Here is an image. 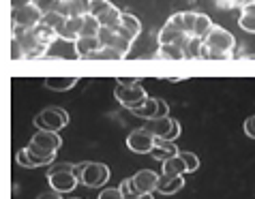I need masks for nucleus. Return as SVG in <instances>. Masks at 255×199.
I'll return each instance as SVG.
<instances>
[{"instance_id": "1", "label": "nucleus", "mask_w": 255, "mask_h": 199, "mask_svg": "<svg viewBox=\"0 0 255 199\" xmlns=\"http://www.w3.org/2000/svg\"><path fill=\"white\" fill-rule=\"evenodd\" d=\"M47 182L52 187V191L71 193L80 184V178L75 174V165H71V163H58V165H52L47 169Z\"/></svg>"}, {"instance_id": "2", "label": "nucleus", "mask_w": 255, "mask_h": 199, "mask_svg": "<svg viewBox=\"0 0 255 199\" xmlns=\"http://www.w3.org/2000/svg\"><path fill=\"white\" fill-rule=\"evenodd\" d=\"M75 174L80 182L88 189H101L103 184L110 182V167L105 163H80L75 165Z\"/></svg>"}, {"instance_id": "3", "label": "nucleus", "mask_w": 255, "mask_h": 199, "mask_svg": "<svg viewBox=\"0 0 255 199\" xmlns=\"http://www.w3.org/2000/svg\"><path fill=\"white\" fill-rule=\"evenodd\" d=\"M67 124H69V113L62 107H45L34 118V126H37L39 131L58 133L60 129H65Z\"/></svg>"}, {"instance_id": "4", "label": "nucleus", "mask_w": 255, "mask_h": 199, "mask_svg": "<svg viewBox=\"0 0 255 199\" xmlns=\"http://www.w3.org/2000/svg\"><path fill=\"white\" fill-rule=\"evenodd\" d=\"M144 129L150 131L157 139H163V141H174L176 137H180V122L174 118H154V120H146Z\"/></svg>"}, {"instance_id": "5", "label": "nucleus", "mask_w": 255, "mask_h": 199, "mask_svg": "<svg viewBox=\"0 0 255 199\" xmlns=\"http://www.w3.org/2000/svg\"><path fill=\"white\" fill-rule=\"evenodd\" d=\"M141 82V80H139ZM131 84V86H123V84H116V88H114V97L118 99V103L120 105H125L127 109H135V107H139L141 103L148 99V95H146V90H144V86L141 84Z\"/></svg>"}, {"instance_id": "6", "label": "nucleus", "mask_w": 255, "mask_h": 199, "mask_svg": "<svg viewBox=\"0 0 255 199\" xmlns=\"http://www.w3.org/2000/svg\"><path fill=\"white\" fill-rule=\"evenodd\" d=\"M204 45L210 47V49H217V52H221L225 56H232L234 49H236V39H234V34L228 32L225 28L212 26V30L208 32V37L204 39Z\"/></svg>"}, {"instance_id": "7", "label": "nucleus", "mask_w": 255, "mask_h": 199, "mask_svg": "<svg viewBox=\"0 0 255 199\" xmlns=\"http://www.w3.org/2000/svg\"><path fill=\"white\" fill-rule=\"evenodd\" d=\"M11 28H13V37H15L19 43H22V47H24L26 58H39V56L47 54V45H43L39 41L34 28H32V30H24V28H15V26H11Z\"/></svg>"}, {"instance_id": "8", "label": "nucleus", "mask_w": 255, "mask_h": 199, "mask_svg": "<svg viewBox=\"0 0 255 199\" xmlns=\"http://www.w3.org/2000/svg\"><path fill=\"white\" fill-rule=\"evenodd\" d=\"M43 22V13H41L34 4L22 6V9H13L11 11V24L15 28H24V30H32Z\"/></svg>"}, {"instance_id": "9", "label": "nucleus", "mask_w": 255, "mask_h": 199, "mask_svg": "<svg viewBox=\"0 0 255 199\" xmlns=\"http://www.w3.org/2000/svg\"><path fill=\"white\" fill-rule=\"evenodd\" d=\"M154 144H157V137L148 129H135L127 137V148L135 154H150Z\"/></svg>"}, {"instance_id": "10", "label": "nucleus", "mask_w": 255, "mask_h": 199, "mask_svg": "<svg viewBox=\"0 0 255 199\" xmlns=\"http://www.w3.org/2000/svg\"><path fill=\"white\" fill-rule=\"evenodd\" d=\"M189 41H191V37L187 32L178 30V28L172 26L169 22H165V26H163L161 32H159V45H176V47H180L182 52H185Z\"/></svg>"}, {"instance_id": "11", "label": "nucleus", "mask_w": 255, "mask_h": 199, "mask_svg": "<svg viewBox=\"0 0 255 199\" xmlns=\"http://www.w3.org/2000/svg\"><path fill=\"white\" fill-rule=\"evenodd\" d=\"M30 144L39 146L41 150H45V152H56L62 146V137L58 133H52V131H39V133L32 135Z\"/></svg>"}, {"instance_id": "12", "label": "nucleus", "mask_w": 255, "mask_h": 199, "mask_svg": "<svg viewBox=\"0 0 255 199\" xmlns=\"http://www.w3.org/2000/svg\"><path fill=\"white\" fill-rule=\"evenodd\" d=\"M133 182H135V187L141 195L146 193H152V191H157V184H159V174H154L152 169H141L133 176Z\"/></svg>"}, {"instance_id": "13", "label": "nucleus", "mask_w": 255, "mask_h": 199, "mask_svg": "<svg viewBox=\"0 0 255 199\" xmlns=\"http://www.w3.org/2000/svg\"><path fill=\"white\" fill-rule=\"evenodd\" d=\"M26 154H28V159H30V163H32V169L34 167H47V165H52L54 159H56V152H45V150H41V148L34 146V144H28L26 146Z\"/></svg>"}, {"instance_id": "14", "label": "nucleus", "mask_w": 255, "mask_h": 199, "mask_svg": "<svg viewBox=\"0 0 255 199\" xmlns=\"http://www.w3.org/2000/svg\"><path fill=\"white\" fill-rule=\"evenodd\" d=\"M82 26H84V17H69L67 24L62 26L56 34H58V39H62V41H71V43H75V41L80 39V34H82Z\"/></svg>"}, {"instance_id": "15", "label": "nucleus", "mask_w": 255, "mask_h": 199, "mask_svg": "<svg viewBox=\"0 0 255 199\" xmlns=\"http://www.w3.org/2000/svg\"><path fill=\"white\" fill-rule=\"evenodd\" d=\"M152 159L154 161H161V163H165L169 159H174V156H178V148L174 146V141H163V139H157V144H154L152 148Z\"/></svg>"}, {"instance_id": "16", "label": "nucleus", "mask_w": 255, "mask_h": 199, "mask_svg": "<svg viewBox=\"0 0 255 199\" xmlns=\"http://www.w3.org/2000/svg\"><path fill=\"white\" fill-rule=\"evenodd\" d=\"M185 187V180L182 176H159V184H157V191L161 195H174Z\"/></svg>"}, {"instance_id": "17", "label": "nucleus", "mask_w": 255, "mask_h": 199, "mask_svg": "<svg viewBox=\"0 0 255 199\" xmlns=\"http://www.w3.org/2000/svg\"><path fill=\"white\" fill-rule=\"evenodd\" d=\"M103 45L101 41H99V37H80L75 41V54L80 56V58H88L90 54L99 52Z\"/></svg>"}, {"instance_id": "18", "label": "nucleus", "mask_w": 255, "mask_h": 199, "mask_svg": "<svg viewBox=\"0 0 255 199\" xmlns=\"http://www.w3.org/2000/svg\"><path fill=\"white\" fill-rule=\"evenodd\" d=\"M131 113L137 118H144V120H154L157 118V97H148L139 107L131 109Z\"/></svg>"}, {"instance_id": "19", "label": "nucleus", "mask_w": 255, "mask_h": 199, "mask_svg": "<svg viewBox=\"0 0 255 199\" xmlns=\"http://www.w3.org/2000/svg\"><path fill=\"white\" fill-rule=\"evenodd\" d=\"M161 172H163V176H185L187 174V165H185V161H182V156L178 154V156H174V159L163 163Z\"/></svg>"}, {"instance_id": "20", "label": "nucleus", "mask_w": 255, "mask_h": 199, "mask_svg": "<svg viewBox=\"0 0 255 199\" xmlns=\"http://www.w3.org/2000/svg\"><path fill=\"white\" fill-rule=\"evenodd\" d=\"M47 90H56V92H65V90H71L77 84L75 77H47L43 82Z\"/></svg>"}, {"instance_id": "21", "label": "nucleus", "mask_w": 255, "mask_h": 199, "mask_svg": "<svg viewBox=\"0 0 255 199\" xmlns=\"http://www.w3.org/2000/svg\"><path fill=\"white\" fill-rule=\"evenodd\" d=\"M120 17H123V11H120L118 6L112 4L110 9L105 11V13H101V15H99L97 19L101 22V26H103V28H116V26L120 24Z\"/></svg>"}, {"instance_id": "22", "label": "nucleus", "mask_w": 255, "mask_h": 199, "mask_svg": "<svg viewBox=\"0 0 255 199\" xmlns=\"http://www.w3.org/2000/svg\"><path fill=\"white\" fill-rule=\"evenodd\" d=\"M90 15V0H69V17Z\"/></svg>"}, {"instance_id": "23", "label": "nucleus", "mask_w": 255, "mask_h": 199, "mask_svg": "<svg viewBox=\"0 0 255 199\" xmlns=\"http://www.w3.org/2000/svg\"><path fill=\"white\" fill-rule=\"evenodd\" d=\"M212 30V22H210V17L208 15H204V13H197V22H195V32H193V37L195 39H206L208 37V32Z\"/></svg>"}, {"instance_id": "24", "label": "nucleus", "mask_w": 255, "mask_h": 199, "mask_svg": "<svg viewBox=\"0 0 255 199\" xmlns=\"http://www.w3.org/2000/svg\"><path fill=\"white\" fill-rule=\"evenodd\" d=\"M101 22L95 15H86L84 17V26H82V34L80 37H99V30H101Z\"/></svg>"}, {"instance_id": "25", "label": "nucleus", "mask_w": 255, "mask_h": 199, "mask_svg": "<svg viewBox=\"0 0 255 199\" xmlns=\"http://www.w3.org/2000/svg\"><path fill=\"white\" fill-rule=\"evenodd\" d=\"M125 56L118 52V49H114V47H101L99 52H95V54H90L86 60H123Z\"/></svg>"}, {"instance_id": "26", "label": "nucleus", "mask_w": 255, "mask_h": 199, "mask_svg": "<svg viewBox=\"0 0 255 199\" xmlns=\"http://www.w3.org/2000/svg\"><path fill=\"white\" fill-rule=\"evenodd\" d=\"M157 58H165V60H182L185 58V52L176 45H159Z\"/></svg>"}, {"instance_id": "27", "label": "nucleus", "mask_w": 255, "mask_h": 199, "mask_svg": "<svg viewBox=\"0 0 255 199\" xmlns=\"http://www.w3.org/2000/svg\"><path fill=\"white\" fill-rule=\"evenodd\" d=\"M34 32H37V37H39L41 43L47 45V47H49V43H52L54 39H58V34H56L54 28H49V26H47V24H43V22H41L37 28H34Z\"/></svg>"}, {"instance_id": "28", "label": "nucleus", "mask_w": 255, "mask_h": 199, "mask_svg": "<svg viewBox=\"0 0 255 199\" xmlns=\"http://www.w3.org/2000/svg\"><path fill=\"white\" fill-rule=\"evenodd\" d=\"M118 189H120V193L125 195V199H137L141 195L137 191V187H135V182H133V178H125Z\"/></svg>"}, {"instance_id": "29", "label": "nucleus", "mask_w": 255, "mask_h": 199, "mask_svg": "<svg viewBox=\"0 0 255 199\" xmlns=\"http://www.w3.org/2000/svg\"><path fill=\"white\" fill-rule=\"evenodd\" d=\"M116 39H118L116 28H101V30H99V41H101L103 47H114Z\"/></svg>"}, {"instance_id": "30", "label": "nucleus", "mask_w": 255, "mask_h": 199, "mask_svg": "<svg viewBox=\"0 0 255 199\" xmlns=\"http://www.w3.org/2000/svg\"><path fill=\"white\" fill-rule=\"evenodd\" d=\"M67 19H69V17L60 15V13H45V15H43V24H47L49 28H54V30L58 32L60 28L67 24Z\"/></svg>"}, {"instance_id": "31", "label": "nucleus", "mask_w": 255, "mask_h": 199, "mask_svg": "<svg viewBox=\"0 0 255 199\" xmlns=\"http://www.w3.org/2000/svg\"><path fill=\"white\" fill-rule=\"evenodd\" d=\"M202 47H204V41L202 39L191 37L189 45L185 47V58H202Z\"/></svg>"}, {"instance_id": "32", "label": "nucleus", "mask_w": 255, "mask_h": 199, "mask_svg": "<svg viewBox=\"0 0 255 199\" xmlns=\"http://www.w3.org/2000/svg\"><path fill=\"white\" fill-rule=\"evenodd\" d=\"M120 24H123L127 30H131L133 34H137V37H139L141 24H139V19L135 15H131V13H123V17H120Z\"/></svg>"}, {"instance_id": "33", "label": "nucleus", "mask_w": 255, "mask_h": 199, "mask_svg": "<svg viewBox=\"0 0 255 199\" xmlns=\"http://www.w3.org/2000/svg\"><path fill=\"white\" fill-rule=\"evenodd\" d=\"M182 22H185V32L189 34V37H193L195 22H197V13L195 11H182Z\"/></svg>"}, {"instance_id": "34", "label": "nucleus", "mask_w": 255, "mask_h": 199, "mask_svg": "<svg viewBox=\"0 0 255 199\" xmlns=\"http://www.w3.org/2000/svg\"><path fill=\"white\" fill-rule=\"evenodd\" d=\"M238 26L243 28L245 32L255 34V15H251V13H240V17H238Z\"/></svg>"}, {"instance_id": "35", "label": "nucleus", "mask_w": 255, "mask_h": 199, "mask_svg": "<svg viewBox=\"0 0 255 199\" xmlns=\"http://www.w3.org/2000/svg\"><path fill=\"white\" fill-rule=\"evenodd\" d=\"M112 6L110 0H90V15L99 17L101 13H105Z\"/></svg>"}, {"instance_id": "36", "label": "nucleus", "mask_w": 255, "mask_h": 199, "mask_svg": "<svg viewBox=\"0 0 255 199\" xmlns=\"http://www.w3.org/2000/svg\"><path fill=\"white\" fill-rule=\"evenodd\" d=\"M180 156L187 165V172H197V169H200V159H197L193 152H180Z\"/></svg>"}, {"instance_id": "37", "label": "nucleus", "mask_w": 255, "mask_h": 199, "mask_svg": "<svg viewBox=\"0 0 255 199\" xmlns=\"http://www.w3.org/2000/svg\"><path fill=\"white\" fill-rule=\"evenodd\" d=\"M11 58H13V60H22V58H26L24 47H22V43H19L15 37H11Z\"/></svg>"}, {"instance_id": "38", "label": "nucleus", "mask_w": 255, "mask_h": 199, "mask_svg": "<svg viewBox=\"0 0 255 199\" xmlns=\"http://www.w3.org/2000/svg\"><path fill=\"white\" fill-rule=\"evenodd\" d=\"M32 4L37 6V9H39V11L45 15V13H52V11H54L56 0H32Z\"/></svg>"}, {"instance_id": "39", "label": "nucleus", "mask_w": 255, "mask_h": 199, "mask_svg": "<svg viewBox=\"0 0 255 199\" xmlns=\"http://www.w3.org/2000/svg\"><path fill=\"white\" fill-rule=\"evenodd\" d=\"M99 199H125V195L120 193V189H103Z\"/></svg>"}, {"instance_id": "40", "label": "nucleus", "mask_w": 255, "mask_h": 199, "mask_svg": "<svg viewBox=\"0 0 255 199\" xmlns=\"http://www.w3.org/2000/svg\"><path fill=\"white\" fill-rule=\"evenodd\" d=\"M15 161L19 163V167L32 169V163H30V159H28V154H26V148H22V150H17V154H15Z\"/></svg>"}, {"instance_id": "41", "label": "nucleus", "mask_w": 255, "mask_h": 199, "mask_svg": "<svg viewBox=\"0 0 255 199\" xmlns=\"http://www.w3.org/2000/svg\"><path fill=\"white\" fill-rule=\"evenodd\" d=\"M169 113V105L165 103V99L157 97V118H165Z\"/></svg>"}, {"instance_id": "42", "label": "nucleus", "mask_w": 255, "mask_h": 199, "mask_svg": "<svg viewBox=\"0 0 255 199\" xmlns=\"http://www.w3.org/2000/svg\"><path fill=\"white\" fill-rule=\"evenodd\" d=\"M245 133H247V137L255 139V116L245 120Z\"/></svg>"}, {"instance_id": "43", "label": "nucleus", "mask_w": 255, "mask_h": 199, "mask_svg": "<svg viewBox=\"0 0 255 199\" xmlns=\"http://www.w3.org/2000/svg\"><path fill=\"white\" fill-rule=\"evenodd\" d=\"M215 2L221 9H236V6H240V0H215Z\"/></svg>"}, {"instance_id": "44", "label": "nucleus", "mask_w": 255, "mask_h": 199, "mask_svg": "<svg viewBox=\"0 0 255 199\" xmlns=\"http://www.w3.org/2000/svg\"><path fill=\"white\" fill-rule=\"evenodd\" d=\"M60 195L62 193H58V191H47V193H41L37 199H62Z\"/></svg>"}, {"instance_id": "45", "label": "nucleus", "mask_w": 255, "mask_h": 199, "mask_svg": "<svg viewBox=\"0 0 255 199\" xmlns=\"http://www.w3.org/2000/svg\"><path fill=\"white\" fill-rule=\"evenodd\" d=\"M32 4V0H11V11L13 9H22V6Z\"/></svg>"}, {"instance_id": "46", "label": "nucleus", "mask_w": 255, "mask_h": 199, "mask_svg": "<svg viewBox=\"0 0 255 199\" xmlns=\"http://www.w3.org/2000/svg\"><path fill=\"white\" fill-rule=\"evenodd\" d=\"M137 199H154V197H152V193H146V195H139Z\"/></svg>"}, {"instance_id": "47", "label": "nucleus", "mask_w": 255, "mask_h": 199, "mask_svg": "<svg viewBox=\"0 0 255 199\" xmlns=\"http://www.w3.org/2000/svg\"><path fill=\"white\" fill-rule=\"evenodd\" d=\"M243 58H249V60H255V54H245Z\"/></svg>"}, {"instance_id": "48", "label": "nucleus", "mask_w": 255, "mask_h": 199, "mask_svg": "<svg viewBox=\"0 0 255 199\" xmlns=\"http://www.w3.org/2000/svg\"><path fill=\"white\" fill-rule=\"evenodd\" d=\"M71 199H80V197H71Z\"/></svg>"}]
</instances>
